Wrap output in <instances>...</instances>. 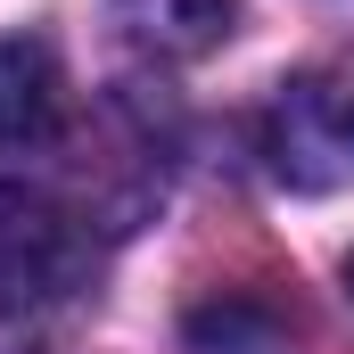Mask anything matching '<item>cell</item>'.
I'll return each mask as SVG.
<instances>
[{"instance_id": "6da1fadb", "label": "cell", "mask_w": 354, "mask_h": 354, "mask_svg": "<svg viewBox=\"0 0 354 354\" xmlns=\"http://www.w3.org/2000/svg\"><path fill=\"white\" fill-rule=\"evenodd\" d=\"M264 165L288 189H346L354 181V41L297 66L264 107Z\"/></svg>"}, {"instance_id": "3957f363", "label": "cell", "mask_w": 354, "mask_h": 354, "mask_svg": "<svg viewBox=\"0 0 354 354\" xmlns=\"http://www.w3.org/2000/svg\"><path fill=\"white\" fill-rule=\"evenodd\" d=\"M66 132V58L50 25L0 33V157H33Z\"/></svg>"}, {"instance_id": "7a4b0ae2", "label": "cell", "mask_w": 354, "mask_h": 354, "mask_svg": "<svg viewBox=\"0 0 354 354\" xmlns=\"http://www.w3.org/2000/svg\"><path fill=\"white\" fill-rule=\"evenodd\" d=\"M83 272H91L83 214L58 206L50 189L0 181V330H25L50 305H66Z\"/></svg>"}, {"instance_id": "277c9868", "label": "cell", "mask_w": 354, "mask_h": 354, "mask_svg": "<svg viewBox=\"0 0 354 354\" xmlns=\"http://www.w3.org/2000/svg\"><path fill=\"white\" fill-rule=\"evenodd\" d=\"M231 0H115V25L140 58H206L231 33Z\"/></svg>"}, {"instance_id": "8992f818", "label": "cell", "mask_w": 354, "mask_h": 354, "mask_svg": "<svg viewBox=\"0 0 354 354\" xmlns=\"http://www.w3.org/2000/svg\"><path fill=\"white\" fill-rule=\"evenodd\" d=\"M346 288H354V256H346Z\"/></svg>"}, {"instance_id": "5b68a950", "label": "cell", "mask_w": 354, "mask_h": 354, "mask_svg": "<svg viewBox=\"0 0 354 354\" xmlns=\"http://www.w3.org/2000/svg\"><path fill=\"white\" fill-rule=\"evenodd\" d=\"M189 338H198L206 354H264L272 322H256L248 305H198V313H189Z\"/></svg>"}]
</instances>
